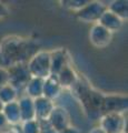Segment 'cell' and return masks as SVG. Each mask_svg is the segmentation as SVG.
<instances>
[{"instance_id":"11","label":"cell","mask_w":128,"mask_h":133,"mask_svg":"<svg viewBox=\"0 0 128 133\" xmlns=\"http://www.w3.org/2000/svg\"><path fill=\"white\" fill-rule=\"evenodd\" d=\"M57 79L60 87H68L75 82V73L71 69L68 68V65H65L57 74Z\"/></svg>"},{"instance_id":"9","label":"cell","mask_w":128,"mask_h":133,"mask_svg":"<svg viewBox=\"0 0 128 133\" xmlns=\"http://www.w3.org/2000/svg\"><path fill=\"white\" fill-rule=\"evenodd\" d=\"M59 90H60V84L58 82L57 76L50 74L46 81H44V85H42V94L46 97L47 99H52V98H57L59 94Z\"/></svg>"},{"instance_id":"13","label":"cell","mask_w":128,"mask_h":133,"mask_svg":"<svg viewBox=\"0 0 128 133\" xmlns=\"http://www.w3.org/2000/svg\"><path fill=\"white\" fill-rule=\"evenodd\" d=\"M15 98H16V90L10 84H7L0 89V102L1 103H6V104L11 103L15 101Z\"/></svg>"},{"instance_id":"15","label":"cell","mask_w":128,"mask_h":133,"mask_svg":"<svg viewBox=\"0 0 128 133\" xmlns=\"http://www.w3.org/2000/svg\"><path fill=\"white\" fill-rule=\"evenodd\" d=\"M7 84H9V74L6 69L0 66V89Z\"/></svg>"},{"instance_id":"12","label":"cell","mask_w":128,"mask_h":133,"mask_svg":"<svg viewBox=\"0 0 128 133\" xmlns=\"http://www.w3.org/2000/svg\"><path fill=\"white\" fill-rule=\"evenodd\" d=\"M107 9L121 20L127 18V2L125 1H114Z\"/></svg>"},{"instance_id":"4","label":"cell","mask_w":128,"mask_h":133,"mask_svg":"<svg viewBox=\"0 0 128 133\" xmlns=\"http://www.w3.org/2000/svg\"><path fill=\"white\" fill-rule=\"evenodd\" d=\"M124 128V119L119 113H108L101 119L100 130L105 133H120Z\"/></svg>"},{"instance_id":"8","label":"cell","mask_w":128,"mask_h":133,"mask_svg":"<svg viewBox=\"0 0 128 133\" xmlns=\"http://www.w3.org/2000/svg\"><path fill=\"white\" fill-rule=\"evenodd\" d=\"M34 108H35L36 118H39L40 120H46L47 118H49L51 111L53 110L51 100L41 97L37 98L34 101Z\"/></svg>"},{"instance_id":"17","label":"cell","mask_w":128,"mask_h":133,"mask_svg":"<svg viewBox=\"0 0 128 133\" xmlns=\"http://www.w3.org/2000/svg\"><path fill=\"white\" fill-rule=\"evenodd\" d=\"M6 124H7V121H6L5 115H3L2 113H0V130H2V128L5 127Z\"/></svg>"},{"instance_id":"16","label":"cell","mask_w":128,"mask_h":133,"mask_svg":"<svg viewBox=\"0 0 128 133\" xmlns=\"http://www.w3.org/2000/svg\"><path fill=\"white\" fill-rule=\"evenodd\" d=\"M8 14H9V11H8L7 7L3 3H0V18H3V17L8 16Z\"/></svg>"},{"instance_id":"7","label":"cell","mask_w":128,"mask_h":133,"mask_svg":"<svg viewBox=\"0 0 128 133\" xmlns=\"http://www.w3.org/2000/svg\"><path fill=\"white\" fill-rule=\"evenodd\" d=\"M98 23L102 26L104 28H106L108 31H110L111 33L119 30L123 26V20L120 18H118L116 15H114L113 12H110L107 9L104 14L101 15L100 19L98 20Z\"/></svg>"},{"instance_id":"1","label":"cell","mask_w":128,"mask_h":133,"mask_svg":"<svg viewBox=\"0 0 128 133\" xmlns=\"http://www.w3.org/2000/svg\"><path fill=\"white\" fill-rule=\"evenodd\" d=\"M29 74L37 79L48 78L51 74L50 71V56L46 52H39L32 58L27 66Z\"/></svg>"},{"instance_id":"2","label":"cell","mask_w":128,"mask_h":133,"mask_svg":"<svg viewBox=\"0 0 128 133\" xmlns=\"http://www.w3.org/2000/svg\"><path fill=\"white\" fill-rule=\"evenodd\" d=\"M107 8L108 7H105L101 2H88L80 9L78 16L86 22H96L100 19L101 15L107 10Z\"/></svg>"},{"instance_id":"6","label":"cell","mask_w":128,"mask_h":133,"mask_svg":"<svg viewBox=\"0 0 128 133\" xmlns=\"http://www.w3.org/2000/svg\"><path fill=\"white\" fill-rule=\"evenodd\" d=\"M68 114L61 108H53L50 115H49V124L53 128L56 132H61L68 127Z\"/></svg>"},{"instance_id":"10","label":"cell","mask_w":128,"mask_h":133,"mask_svg":"<svg viewBox=\"0 0 128 133\" xmlns=\"http://www.w3.org/2000/svg\"><path fill=\"white\" fill-rule=\"evenodd\" d=\"M6 118L7 123H18L20 121V112H19V107L17 102H11L8 103L5 107V113H2Z\"/></svg>"},{"instance_id":"5","label":"cell","mask_w":128,"mask_h":133,"mask_svg":"<svg viewBox=\"0 0 128 133\" xmlns=\"http://www.w3.org/2000/svg\"><path fill=\"white\" fill-rule=\"evenodd\" d=\"M8 74H9V84L14 88L18 84L23 85L25 83L29 82L30 74L28 71V68L21 64L11 66V69L8 71Z\"/></svg>"},{"instance_id":"19","label":"cell","mask_w":128,"mask_h":133,"mask_svg":"<svg viewBox=\"0 0 128 133\" xmlns=\"http://www.w3.org/2000/svg\"><path fill=\"white\" fill-rule=\"evenodd\" d=\"M90 133H105V132L102 130H100V129H95V130H93Z\"/></svg>"},{"instance_id":"3","label":"cell","mask_w":128,"mask_h":133,"mask_svg":"<svg viewBox=\"0 0 128 133\" xmlns=\"http://www.w3.org/2000/svg\"><path fill=\"white\" fill-rule=\"evenodd\" d=\"M113 39V33L108 31L106 28L100 26L99 23L94 24L89 32V40L95 47L105 48L107 47Z\"/></svg>"},{"instance_id":"18","label":"cell","mask_w":128,"mask_h":133,"mask_svg":"<svg viewBox=\"0 0 128 133\" xmlns=\"http://www.w3.org/2000/svg\"><path fill=\"white\" fill-rule=\"evenodd\" d=\"M1 133H19V131H18V130H16V129H9V130L2 131Z\"/></svg>"},{"instance_id":"20","label":"cell","mask_w":128,"mask_h":133,"mask_svg":"<svg viewBox=\"0 0 128 133\" xmlns=\"http://www.w3.org/2000/svg\"><path fill=\"white\" fill-rule=\"evenodd\" d=\"M3 109V103L0 102V113H1V110Z\"/></svg>"},{"instance_id":"14","label":"cell","mask_w":128,"mask_h":133,"mask_svg":"<svg viewBox=\"0 0 128 133\" xmlns=\"http://www.w3.org/2000/svg\"><path fill=\"white\" fill-rule=\"evenodd\" d=\"M23 131H25V133H39L38 122H36L35 120L26 122L25 123V127H23Z\"/></svg>"}]
</instances>
